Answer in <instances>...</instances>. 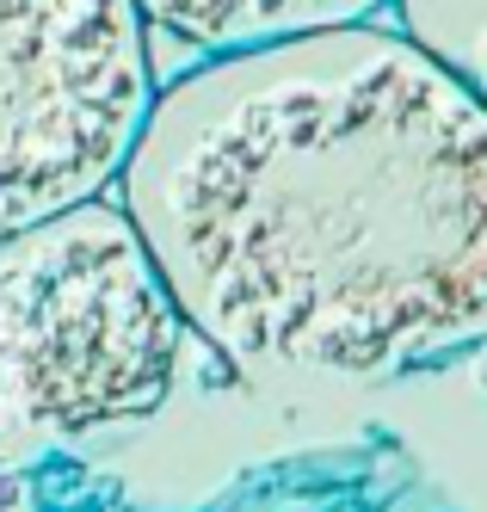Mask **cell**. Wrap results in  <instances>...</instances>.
Masks as SVG:
<instances>
[{
  "label": "cell",
  "mask_w": 487,
  "mask_h": 512,
  "mask_svg": "<svg viewBox=\"0 0 487 512\" xmlns=\"http://www.w3.org/2000/svg\"><path fill=\"white\" fill-rule=\"evenodd\" d=\"M111 192L192 340L247 377L487 346V105L389 13L167 68Z\"/></svg>",
  "instance_id": "6da1fadb"
},
{
  "label": "cell",
  "mask_w": 487,
  "mask_h": 512,
  "mask_svg": "<svg viewBox=\"0 0 487 512\" xmlns=\"http://www.w3.org/2000/svg\"><path fill=\"white\" fill-rule=\"evenodd\" d=\"M192 346L118 192L0 235V445L44 463L167 408Z\"/></svg>",
  "instance_id": "7a4b0ae2"
},
{
  "label": "cell",
  "mask_w": 487,
  "mask_h": 512,
  "mask_svg": "<svg viewBox=\"0 0 487 512\" xmlns=\"http://www.w3.org/2000/svg\"><path fill=\"white\" fill-rule=\"evenodd\" d=\"M155 81L130 0H0V235L118 186Z\"/></svg>",
  "instance_id": "3957f363"
},
{
  "label": "cell",
  "mask_w": 487,
  "mask_h": 512,
  "mask_svg": "<svg viewBox=\"0 0 487 512\" xmlns=\"http://www.w3.org/2000/svg\"><path fill=\"white\" fill-rule=\"evenodd\" d=\"M130 7L148 25V44H173L179 62H204V56L284 44L327 25L383 19L389 0H130Z\"/></svg>",
  "instance_id": "277c9868"
},
{
  "label": "cell",
  "mask_w": 487,
  "mask_h": 512,
  "mask_svg": "<svg viewBox=\"0 0 487 512\" xmlns=\"http://www.w3.org/2000/svg\"><path fill=\"white\" fill-rule=\"evenodd\" d=\"M389 19L487 105V0H389Z\"/></svg>",
  "instance_id": "5b68a950"
},
{
  "label": "cell",
  "mask_w": 487,
  "mask_h": 512,
  "mask_svg": "<svg viewBox=\"0 0 487 512\" xmlns=\"http://www.w3.org/2000/svg\"><path fill=\"white\" fill-rule=\"evenodd\" d=\"M0 512H50L44 463H31V457H19L7 445H0Z\"/></svg>",
  "instance_id": "8992f818"
}]
</instances>
